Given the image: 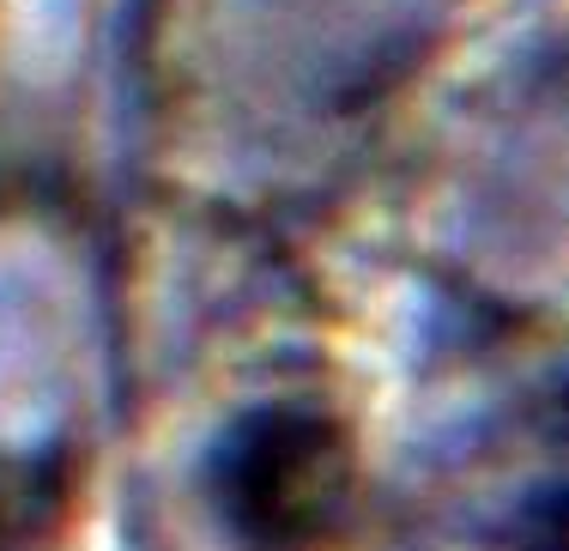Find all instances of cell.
<instances>
[{
  "label": "cell",
  "instance_id": "1",
  "mask_svg": "<svg viewBox=\"0 0 569 551\" xmlns=\"http://www.w3.org/2000/svg\"><path fill=\"white\" fill-rule=\"evenodd\" d=\"M340 479V442L321 419H261L230 449V515L254 545L291 551L328 528Z\"/></svg>",
  "mask_w": 569,
  "mask_h": 551
}]
</instances>
